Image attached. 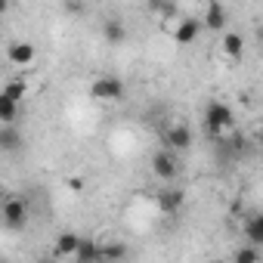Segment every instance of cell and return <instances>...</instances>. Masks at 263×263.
Listing matches in <instances>:
<instances>
[{
  "instance_id": "1",
  "label": "cell",
  "mask_w": 263,
  "mask_h": 263,
  "mask_svg": "<svg viewBox=\"0 0 263 263\" xmlns=\"http://www.w3.org/2000/svg\"><path fill=\"white\" fill-rule=\"evenodd\" d=\"M204 130H208L214 140H220L223 134H232V130H235V115H232V108H229L226 102H220V99H211L208 108H204Z\"/></svg>"
},
{
  "instance_id": "2",
  "label": "cell",
  "mask_w": 263,
  "mask_h": 263,
  "mask_svg": "<svg viewBox=\"0 0 263 263\" xmlns=\"http://www.w3.org/2000/svg\"><path fill=\"white\" fill-rule=\"evenodd\" d=\"M124 93H127V87H124V81L115 78V74H99V78L90 84V99H96V102H121Z\"/></svg>"
},
{
  "instance_id": "3",
  "label": "cell",
  "mask_w": 263,
  "mask_h": 263,
  "mask_svg": "<svg viewBox=\"0 0 263 263\" xmlns=\"http://www.w3.org/2000/svg\"><path fill=\"white\" fill-rule=\"evenodd\" d=\"M0 220H4L7 229H25L28 226V201L22 195L4 198V204H0Z\"/></svg>"
},
{
  "instance_id": "4",
  "label": "cell",
  "mask_w": 263,
  "mask_h": 263,
  "mask_svg": "<svg viewBox=\"0 0 263 263\" xmlns=\"http://www.w3.org/2000/svg\"><path fill=\"white\" fill-rule=\"evenodd\" d=\"M164 146H167L171 155L174 152H189L192 149V130H189V124H183V121L167 124L164 127Z\"/></svg>"
},
{
  "instance_id": "5",
  "label": "cell",
  "mask_w": 263,
  "mask_h": 263,
  "mask_svg": "<svg viewBox=\"0 0 263 263\" xmlns=\"http://www.w3.org/2000/svg\"><path fill=\"white\" fill-rule=\"evenodd\" d=\"M149 167H152V177H155V180H161V183H171V180L180 174V164H177V158H174L167 149H158V152L152 155Z\"/></svg>"
},
{
  "instance_id": "6",
  "label": "cell",
  "mask_w": 263,
  "mask_h": 263,
  "mask_svg": "<svg viewBox=\"0 0 263 263\" xmlns=\"http://www.w3.org/2000/svg\"><path fill=\"white\" fill-rule=\"evenodd\" d=\"M7 59H10V65H16V68H28V65L37 59V50H34V44H28V41H13V44L7 47Z\"/></svg>"
},
{
  "instance_id": "7",
  "label": "cell",
  "mask_w": 263,
  "mask_h": 263,
  "mask_svg": "<svg viewBox=\"0 0 263 263\" xmlns=\"http://www.w3.org/2000/svg\"><path fill=\"white\" fill-rule=\"evenodd\" d=\"M22 146H25L22 130L16 124H0V152H4V155H16V152H22Z\"/></svg>"
},
{
  "instance_id": "8",
  "label": "cell",
  "mask_w": 263,
  "mask_h": 263,
  "mask_svg": "<svg viewBox=\"0 0 263 263\" xmlns=\"http://www.w3.org/2000/svg\"><path fill=\"white\" fill-rule=\"evenodd\" d=\"M183 204H186V192H183V189H161V192H158V211H161L164 217L180 214Z\"/></svg>"
},
{
  "instance_id": "9",
  "label": "cell",
  "mask_w": 263,
  "mask_h": 263,
  "mask_svg": "<svg viewBox=\"0 0 263 263\" xmlns=\"http://www.w3.org/2000/svg\"><path fill=\"white\" fill-rule=\"evenodd\" d=\"M198 34H201V22L198 19H180L177 25H174V41L180 44V47H186V44H195L198 41Z\"/></svg>"
},
{
  "instance_id": "10",
  "label": "cell",
  "mask_w": 263,
  "mask_h": 263,
  "mask_svg": "<svg viewBox=\"0 0 263 263\" xmlns=\"http://www.w3.org/2000/svg\"><path fill=\"white\" fill-rule=\"evenodd\" d=\"M78 245H81V235H74V232H59L56 241H53V251H50V254H53L56 260H62V257H74Z\"/></svg>"
},
{
  "instance_id": "11",
  "label": "cell",
  "mask_w": 263,
  "mask_h": 263,
  "mask_svg": "<svg viewBox=\"0 0 263 263\" xmlns=\"http://www.w3.org/2000/svg\"><path fill=\"white\" fill-rule=\"evenodd\" d=\"M201 28H211V31H223L226 28V7L223 4H211L204 10V19H198Z\"/></svg>"
},
{
  "instance_id": "12",
  "label": "cell",
  "mask_w": 263,
  "mask_h": 263,
  "mask_svg": "<svg viewBox=\"0 0 263 263\" xmlns=\"http://www.w3.org/2000/svg\"><path fill=\"white\" fill-rule=\"evenodd\" d=\"M102 37L118 47V44L127 41V25H124L121 19H105V22H102Z\"/></svg>"
},
{
  "instance_id": "13",
  "label": "cell",
  "mask_w": 263,
  "mask_h": 263,
  "mask_svg": "<svg viewBox=\"0 0 263 263\" xmlns=\"http://www.w3.org/2000/svg\"><path fill=\"white\" fill-rule=\"evenodd\" d=\"M220 50H223L229 59H241V53H245V37H241L238 31H226L223 41H220Z\"/></svg>"
},
{
  "instance_id": "14",
  "label": "cell",
  "mask_w": 263,
  "mask_h": 263,
  "mask_svg": "<svg viewBox=\"0 0 263 263\" xmlns=\"http://www.w3.org/2000/svg\"><path fill=\"white\" fill-rule=\"evenodd\" d=\"M245 235H248V245L251 248H260L263 245V217L260 214H251L245 220Z\"/></svg>"
},
{
  "instance_id": "15",
  "label": "cell",
  "mask_w": 263,
  "mask_h": 263,
  "mask_svg": "<svg viewBox=\"0 0 263 263\" xmlns=\"http://www.w3.org/2000/svg\"><path fill=\"white\" fill-rule=\"evenodd\" d=\"M71 260H74V263H96V260H99V241L81 238V245H78V251H74Z\"/></svg>"
},
{
  "instance_id": "16",
  "label": "cell",
  "mask_w": 263,
  "mask_h": 263,
  "mask_svg": "<svg viewBox=\"0 0 263 263\" xmlns=\"http://www.w3.org/2000/svg\"><path fill=\"white\" fill-rule=\"evenodd\" d=\"M127 257V245L124 241H105V245H99V260H105V263H121Z\"/></svg>"
},
{
  "instance_id": "17",
  "label": "cell",
  "mask_w": 263,
  "mask_h": 263,
  "mask_svg": "<svg viewBox=\"0 0 263 263\" xmlns=\"http://www.w3.org/2000/svg\"><path fill=\"white\" fill-rule=\"evenodd\" d=\"M0 93H4L7 99H13V102L19 105V102H22V99L28 96V84H25L22 78H16V81H10V84H7L4 90H0Z\"/></svg>"
},
{
  "instance_id": "18",
  "label": "cell",
  "mask_w": 263,
  "mask_h": 263,
  "mask_svg": "<svg viewBox=\"0 0 263 263\" xmlns=\"http://www.w3.org/2000/svg\"><path fill=\"white\" fill-rule=\"evenodd\" d=\"M16 118H19V105L0 93V124H16Z\"/></svg>"
},
{
  "instance_id": "19",
  "label": "cell",
  "mask_w": 263,
  "mask_h": 263,
  "mask_svg": "<svg viewBox=\"0 0 263 263\" xmlns=\"http://www.w3.org/2000/svg\"><path fill=\"white\" fill-rule=\"evenodd\" d=\"M232 263H260V254H257V248H235V254H232Z\"/></svg>"
},
{
  "instance_id": "20",
  "label": "cell",
  "mask_w": 263,
  "mask_h": 263,
  "mask_svg": "<svg viewBox=\"0 0 263 263\" xmlns=\"http://www.w3.org/2000/svg\"><path fill=\"white\" fill-rule=\"evenodd\" d=\"M34 263H59V260H56V257H53V254H44V257H37V260H34Z\"/></svg>"
},
{
  "instance_id": "21",
  "label": "cell",
  "mask_w": 263,
  "mask_h": 263,
  "mask_svg": "<svg viewBox=\"0 0 263 263\" xmlns=\"http://www.w3.org/2000/svg\"><path fill=\"white\" fill-rule=\"evenodd\" d=\"M65 10H68V13H81L84 7H81V4H65Z\"/></svg>"
},
{
  "instance_id": "22",
  "label": "cell",
  "mask_w": 263,
  "mask_h": 263,
  "mask_svg": "<svg viewBox=\"0 0 263 263\" xmlns=\"http://www.w3.org/2000/svg\"><path fill=\"white\" fill-rule=\"evenodd\" d=\"M7 10H10V7H7V0H0V19L7 16Z\"/></svg>"
},
{
  "instance_id": "23",
  "label": "cell",
  "mask_w": 263,
  "mask_h": 263,
  "mask_svg": "<svg viewBox=\"0 0 263 263\" xmlns=\"http://www.w3.org/2000/svg\"><path fill=\"white\" fill-rule=\"evenodd\" d=\"M0 204H4V192H0Z\"/></svg>"
},
{
  "instance_id": "24",
  "label": "cell",
  "mask_w": 263,
  "mask_h": 263,
  "mask_svg": "<svg viewBox=\"0 0 263 263\" xmlns=\"http://www.w3.org/2000/svg\"><path fill=\"white\" fill-rule=\"evenodd\" d=\"M96 263H105V260H96Z\"/></svg>"
}]
</instances>
